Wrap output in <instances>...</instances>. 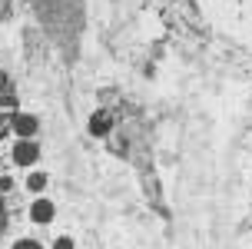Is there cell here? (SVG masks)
Masks as SVG:
<instances>
[{"mask_svg":"<svg viewBox=\"0 0 252 249\" xmlns=\"http://www.w3.org/2000/svg\"><path fill=\"white\" fill-rule=\"evenodd\" d=\"M27 189H30V193H43V189H47V173L33 170V173L27 176Z\"/></svg>","mask_w":252,"mask_h":249,"instance_id":"cell-4","label":"cell"},{"mask_svg":"<svg viewBox=\"0 0 252 249\" xmlns=\"http://www.w3.org/2000/svg\"><path fill=\"white\" fill-rule=\"evenodd\" d=\"M37 130H40V120L33 113H17V116H13V133L20 140H33Z\"/></svg>","mask_w":252,"mask_h":249,"instance_id":"cell-2","label":"cell"},{"mask_svg":"<svg viewBox=\"0 0 252 249\" xmlns=\"http://www.w3.org/2000/svg\"><path fill=\"white\" fill-rule=\"evenodd\" d=\"M13 249H43L37 243V239H17V243H13Z\"/></svg>","mask_w":252,"mask_h":249,"instance_id":"cell-5","label":"cell"},{"mask_svg":"<svg viewBox=\"0 0 252 249\" xmlns=\"http://www.w3.org/2000/svg\"><path fill=\"white\" fill-rule=\"evenodd\" d=\"M53 216H57V206H53L50 199H33V206H30V219L40 226L53 223Z\"/></svg>","mask_w":252,"mask_h":249,"instance_id":"cell-3","label":"cell"},{"mask_svg":"<svg viewBox=\"0 0 252 249\" xmlns=\"http://www.w3.org/2000/svg\"><path fill=\"white\" fill-rule=\"evenodd\" d=\"M0 189H3V193H7V189H13V179H10V176H0Z\"/></svg>","mask_w":252,"mask_h":249,"instance_id":"cell-7","label":"cell"},{"mask_svg":"<svg viewBox=\"0 0 252 249\" xmlns=\"http://www.w3.org/2000/svg\"><path fill=\"white\" fill-rule=\"evenodd\" d=\"M0 166H3V160H0Z\"/></svg>","mask_w":252,"mask_h":249,"instance_id":"cell-8","label":"cell"},{"mask_svg":"<svg viewBox=\"0 0 252 249\" xmlns=\"http://www.w3.org/2000/svg\"><path fill=\"white\" fill-rule=\"evenodd\" d=\"M53 249H73V239H70V236H60L57 243H53Z\"/></svg>","mask_w":252,"mask_h":249,"instance_id":"cell-6","label":"cell"},{"mask_svg":"<svg viewBox=\"0 0 252 249\" xmlns=\"http://www.w3.org/2000/svg\"><path fill=\"white\" fill-rule=\"evenodd\" d=\"M13 160H17V166H33V163L40 160L37 140H17V143H13Z\"/></svg>","mask_w":252,"mask_h":249,"instance_id":"cell-1","label":"cell"}]
</instances>
